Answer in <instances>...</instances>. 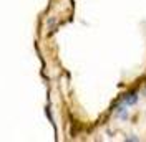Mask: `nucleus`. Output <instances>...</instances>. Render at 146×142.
Wrapping results in <instances>:
<instances>
[{
  "label": "nucleus",
  "instance_id": "1",
  "mask_svg": "<svg viewBox=\"0 0 146 142\" xmlns=\"http://www.w3.org/2000/svg\"><path fill=\"white\" fill-rule=\"evenodd\" d=\"M138 103V93L136 91H129L128 94H125V98H123V104L125 106H135Z\"/></svg>",
  "mask_w": 146,
  "mask_h": 142
},
{
  "label": "nucleus",
  "instance_id": "2",
  "mask_svg": "<svg viewBox=\"0 0 146 142\" xmlns=\"http://www.w3.org/2000/svg\"><path fill=\"white\" fill-rule=\"evenodd\" d=\"M116 114H118V117H121V119H128V112H126V109H125V104H121V106L118 107Z\"/></svg>",
  "mask_w": 146,
  "mask_h": 142
}]
</instances>
